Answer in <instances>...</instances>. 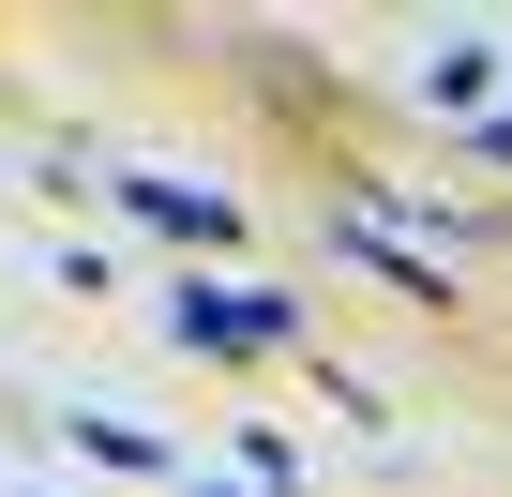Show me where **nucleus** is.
<instances>
[{
  "mask_svg": "<svg viewBox=\"0 0 512 497\" xmlns=\"http://www.w3.org/2000/svg\"><path fill=\"white\" fill-rule=\"evenodd\" d=\"M196 362H256V347H302V302L287 287H181V317H166Z\"/></svg>",
  "mask_w": 512,
  "mask_h": 497,
  "instance_id": "f257e3e1",
  "label": "nucleus"
},
{
  "mask_svg": "<svg viewBox=\"0 0 512 497\" xmlns=\"http://www.w3.org/2000/svg\"><path fill=\"white\" fill-rule=\"evenodd\" d=\"M332 241H347V257H362V272H392V287H407V302H452V272H437V257H422V241H407V226H392V211H332Z\"/></svg>",
  "mask_w": 512,
  "mask_h": 497,
  "instance_id": "f03ea898",
  "label": "nucleus"
},
{
  "mask_svg": "<svg viewBox=\"0 0 512 497\" xmlns=\"http://www.w3.org/2000/svg\"><path fill=\"white\" fill-rule=\"evenodd\" d=\"M151 226H181V241H241V196H211V181H121Z\"/></svg>",
  "mask_w": 512,
  "mask_h": 497,
  "instance_id": "7ed1b4c3",
  "label": "nucleus"
},
{
  "mask_svg": "<svg viewBox=\"0 0 512 497\" xmlns=\"http://www.w3.org/2000/svg\"><path fill=\"white\" fill-rule=\"evenodd\" d=\"M422 91H437V106H482V91H497V46H482V31H467V46H437V76H422Z\"/></svg>",
  "mask_w": 512,
  "mask_h": 497,
  "instance_id": "20e7f679",
  "label": "nucleus"
},
{
  "mask_svg": "<svg viewBox=\"0 0 512 497\" xmlns=\"http://www.w3.org/2000/svg\"><path fill=\"white\" fill-rule=\"evenodd\" d=\"M61 437H76V452H91V467H136V482H151V467H166V437H136V422H61Z\"/></svg>",
  "mask_w": 512,
  "mask_h": 497,
  "instance_id": "39448f33",
  "label": "nucleus"
},
{
  "mask_svg": "<svg viewBox=\"0 0 512 497\" xmlns=\"http://www.w3.org/2000/svg\"><path fill=\"white\" fill-rule=\"evenodd\" d=\"M482 151H497V166H512V121H482Z\"/></svg>",
  "mask_w": 512,
  "mask_h": 497,
  "instance_id": "423d86ee",
  "label": "nucleus"
},
{
  "mask_svg": "<svg viewBox=\"0 0 512 497\" xmlns=\"http://www.w3.org/2000/svg\"><path fill=\"white\" fill-rule=\"evenodd\" d=\"M196 497H226V482H196Z\"/></svg>",
  "mask_w": 512,
  "mask_h": 497,
  "instance_id": "0eeeda50",
  "label": "nucleus"
}]
</instances>
